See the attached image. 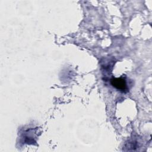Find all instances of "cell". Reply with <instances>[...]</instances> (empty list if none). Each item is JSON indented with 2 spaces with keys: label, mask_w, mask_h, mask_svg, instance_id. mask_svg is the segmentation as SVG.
<instances>
[{
  "label": "cell",
  "mask_w": 152,
  "mask_h": 152,
  "mask_svg": "<svg viewBox=\"0 0 152 152\" xmlns=\"http://www.w3.org/2000/svg\"><path fill=\"white\" fill-rule=\"evenodd\" d=\"M110 82L112 85L118 90L125 91L127 89L126 81L123 78H113Z\"/></svg>",
  "instance_id": "6da1fadb"
}]
</instances>
